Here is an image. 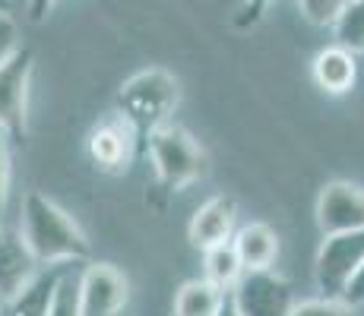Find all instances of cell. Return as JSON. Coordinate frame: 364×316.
I'll return each instance as SVG.
<instances>
[{
    "mask_svg": "<svg viewBox=\"0 0 364 316\" xmlns=\"http://www.w3.org/2000/svg\"><path fill=\"white\" fill-rule=\"evenodd\" d=\"M19 228H23L19 237L38 263V269H60L64 263H82L92 253L89 237L82 234L80 224L38 190L23 196Z\"/></svg>",
    "mask_w": 364,
    "mask_h": 316,
    "instance_id": "cell-1",
    "label": "cell"
},
{
    "mask_svg": "<svg viewBox=\"0 0 364 316\" xmlns=\"http://www.w3.org/2000/svg\"><path fill=\"white\" fill-rule=\"evenodd\" d=\"M178 102L181 82L162 67L139 70L117 89V114L133 126L139 139H149L156 130H162L171 121Z\"/></svg>",
    "mask_w": 364,
    "mask_h": 316,
    "instance_id": "cell-2",
    "label": "cell"
},
{
    "mask_svg": "<svg viewBox=\"0 0 364 316\" xmlns=\"http://www.w3.org/2000/svg\"><path fill=\"white\" fill-rule=\"evenodd\" d=\"M146 143H149V161L152 171H156V180L168 193H181L206 174V152L200 149V143L184 126L165 124Z\"/></svg>",
    "mask_w": 364,
    "mask_h": 316,
    "instance_id": "cell-3",
    "label": "cell"
},
{
    "mask_svg": "<svg viewBox=\"0 0 364 316\" xmlns=\"http://www.w3.org/2000/svg\"><path fill=\"white\" fill-rule=\"evenodd\" d=\"M364 263V231L326 234L314 259V282L320 298H342Z\"/></svg>",
    "mask_w": 364,
    "mask_h": 316,
    "instance_id": "cell-4",
    "label": "cell"
},
{
    "mask_svg": "<svg viewBox=\"0 0 364 316\" xmlns=\"http://www.w3.org/2000/svg\"><path fill=\"white\" fill-rule=\"evenodd\" d=\"M32 70H35V54L32 48L23 45L0 63V130L10 139L26 136Z\"/></svg>",
    "mask_w": 364,
    "mask_h": 316,
    "instance_id": "cell-5",
    "label": "cell"
},
{
    "mask_svg": "<svg viewBox=\"0 0 364 316\" xmlns=\"http://www.w3.org/2000/svg\"><path fill=\"white\" fill-rule=\"evenodd\" d=\"M228 300L241 316H289L295 307V291L276 269H263L244 272L228 291Z\"/></svg>",
    "mask_w": 364,
    "mask_h": 316,
    "instance_id": "cell-6",
    "label": "cell"
},
{
    "mask_svg": "<svg viewBox=\"0 0 364 316\" xmlns=\"http://www.w3.org/2000/svg\"><path fill=\"white\" fill-rule=\"evenodd\" d=\"M317 228L320 234H348L364 231V187L352 180H330L317 196Z\"/></svg>",
    "mask_w": 364,
    "mask_h": 316,
    "instance_id": "cell-7",
    "label": "cell"
},
{
    "mask_svg": "<svg viewBox=\"0 0 364 316\" xmlns=\"http://www.w3.org/2000/svg\"><path fill=\"white\" fill-rule=\"evenodd\" d=\"M136 139L139 136L133 133V126L124 121L121 114H114V117H105L102 124L92 126V133H89V139H86V149H89V158H92V165L99 168V171L121 174L130 168Z\"/></svg>",
    "mask_w": 364,
    "mask_h": 316,
    "instance_id": "cell-8",
    "label": "cell"
},
{
    "mask_svg": "<svg viewBox=\"0 0 364 316\" xmlns=\"http://www.w3.org/2000/svg\"><path fill=\"white\" fill-rule=\"evenodd\" d=\"M127 304V278L111 263H92L80 272L82 316H117Z\"/></svg>",
    "mask_w": 364,
    "mask_h": 316,
    "instance_id": "cell-9",
    "label": "cell"
},
{
    "mask_svg": "<svg viewBox=\"0 0 364 316\" xmlns=\"http://www.w3.org/2000/svg\"><path fill=\"white\" fill-rule=\"evenodd\" d=\"M235 231H237V202L232 196L219 193V196H209L193 212L191 224H187V241L197 250H213L219 244L232 241Z\"/></svg>",
    "mask_w": 364,
    "mask_h": 316,
    "instance_id": "cell-10",
    "label": "cell"
},
{
    "mask_svg": "<svg viewBox=\"0 0 364 316\" xmlns=\"http://www.w3.org/2000/svg\"><path fill=\"white\" fill-rule=\"evenodd\" d=\"M35 276H38V263L26 250L23 237L0 228V304H10Z\"/></svg>",
    "mask_w": 364,
    "mask_h": 316,
    "instance_id": "cell-11",
    "label": "cell"
},
{
    "mask_svg": "<svg viewBox=\"0 0 364 316\" xmlns=\"http://www.w3.org/2000/svg\"><path fill=\"white\" fill-rule=\"evenodd\" d=\"M232 247L237 253V259H241L244 272H263V269L276 266L279 234H276V228H269L266 222H250L235 231Z\"/></svg>",
    "mask_w": 364,
    "mask_h": 316,
    "instance_id": "cell-12",
    "label": "cell"
},
{
    "mask_svg": "<svg viewBox=\"0 0 364 316\" xmlns=\"http://www.w3.org/2000/svg\"><path fill=\"white\" fill-rule=\"evenodd\" d=\"M311 73H314V82H317L323 92L346 95V92H352L355 80H358V60H355V54L346 51V48L330 45L314 58Z\"/></svg>",
    "mask_w": 364,
    "mask_h": 316,
    "instance_id": "cell-13",
    "label": "cell"
},
{
    "mask_svg": "<svg viewBox=\"0 0 364 316\" xmlns=\"http://www.w3.org/2000/svg\"><path fill=\"white\" fill-rule=\"evenodd\" d=\"M228 294L206 278H191L174 294V316H219Z\"/></svg>",
    "mask_w": 364,
    "mask_h": 316,
    "instance_id": "cell-14",
    "label": "cell"
},
{
    "mask_svg": "<svg viewBox=\"0 0 364 316\" xmlns=\"http://www.w3.org/2000/svg\"><path fill=\"white\" fill-rule=\"evenodd\" d=\"M58 276H60V269L38 272V276L6 304V316H48V304H51Z\"/></svg>",
    "mask_w": 364,
    "mask_h": 316,
    "instance_id": "cell-15",
    "label": "cell"
},
{
    "mask_svg": "<svg viewBox=\"0 0 364 316\" xmlns=\"http://www.w3.org/2000/svg\"><path fill=\"white\" fill-rule=\"evenodd\" d=\"M203 266H206V282H213L219 291H232V288L237 285V278L244 276V266H241V259H237V253L232 247V241L228 244H219V247H213V250H203Z\"/></svg>",
    "mask_w": 364,
    "mask_h": 316,
    "instance_id": "cell-16",
    "label": "cell"
},
{
    "mask_svg": "<svg viewBox=\"0 0 364 316\" xmlns=\"http://www.w3.org/2000/svg\"><path fill=\"white\" fill-rule=\"evenodd\" d=\"M336 45L352 51L355 58L364 54V0H348L346 10L339 13V19L333 23Z\"/></svg>",
    "mask_w": 364,
    "mask_h": 316,
    "instance_id": "cell-17",
    "label": "cell"
},
{
    "mask_svg": "<svg viewBox=\"0 0 364 316\" xmlns=\"http://www.w3.org/2000/svg\"><path fill=\"white\" fill-rule=\"evenodd\" d=\"M48 316H82L80 307V276L60 269L58 285H54L51 304H48Z\"/></svg>",
    "mask_w": 364,
    "mask_h": 316,
    "instance_id": "cell-18",
    "label": "cell"
},
{
    "mask_svg": "<svg viewBox=\"0 0 364 316\" xmlns=\"http://www.w3.org/2000/svg\"><path fill=\"white\" fill-rule=\"evenodd\" d=\"M346 4L348 0H298V10L311 26H330L333 29L339 13L346 10Z\"/></svg>",
    "mask_w": 364,
    "mask_h": 316,
    "instance_id": "cell-19",
    "label": "cell"
},
{
    "mask_svg": "<svg viewBox=\"0 0 364 316\" xmlns=\"http://www.w3.org/2000/svg\"><path fill=\"white\" fill-rule=\"evenodd\" d=\"M289 316H355V310L342 298H311L295 300Z\"/></svg>",
    "mask_w": 364,
    "mask_h": 316,
    "instance_id": "cell-20",
    "label": "cell"
},
{
    "mask_svg": "<svg viewBox=\"0 0 364 316\" xmlns=\"http://www.w3.org/2000/svg\"><path fill=\"white\" fill-rule=\"evenodd\" d=\"M6 200H10V136L0 130V222L6 212Z\"/></svg>",
    "mask_w": 364,
    "mask_h": 316,
    "instance_id": "cell-21",
    "label": "cell"
},
{
    "mask_svg": "<svg viewBox=\"0 0 364 316\" xmlns=\"http://www.w3.org/2000/svg\"><path fill=\"white\" fill-rule=\"evenodd\" d=\"M19 48V26L10 13L0 10V63Z\"/></svg>",
    "mask_w": 364,
    "mask_h": 316,
    "instance_id": "cell-22",
    "label": "cell"
},
{
    "mask_svg": "<svg viewBox=\"0 0 364 316\" xmlns=\"http://www.w3.org/2000/svg\"><path fill=\"white\" fill-rule=\"evenodd\" d=\"M269 4H272V0H244L241 13H237V26H241V29H247V26L260 23L263 13L269 10Z\"/></svg>",
    "mask_w": 364,
    "mask_h": 316,
    "instance_id": "cell-23",
    "label": "cell"
},
{
    "mask_svg": "<svg viewBox=\"0 0 364 316\" xmlns=\"http://www.w3.org/2000/svg\"><path fill=\"white\" fill-rule=\"evenodd\" d=\"M342 300H346L348 307H364V263H361V269H358V276L352 278V285L346 288V294H342Z\"/></svg>",
    "mask_w": 364,
    "mask_h": 316,
    "instance_id": "cell-24",
    "label": "cell"
},
{
    "mask_svg": "<svg viewBox=\"0 0 364 316\" xmlns=\"http://www.w3.org/2000/svg\"><path fill=\"white\" fill-rule=\"evenodd\" d=\"M58 4H60V0H26V13H29L32 23H45Z\"/></svg>",
    "mask_w": 364,
    "mask_h": 316,
    "instance_id": "cell-25",
    "label": "cell"
},
{
    "mask_svg": "<svg viewBox=\"0 0 364 316\" xmlns=\"http://www.w3.org/2000/svg\"><path fill=\"white\" fill-rule=\"evenodd\" d=\"M219 316H241V313L235 310V304H232V300H225V307H222V310H219Z\"/></svg>",
    "mask_w": 364,
    "mask_h": 316,
    "instance_id": "cell-26",
    "label": "cell"
}]
</instances>
